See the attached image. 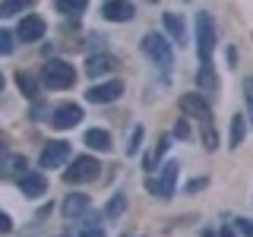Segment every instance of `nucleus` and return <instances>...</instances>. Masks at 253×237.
Returning a JSON list of instances; mask_svg holds the SVG:
<instances>
[{"label":"nucleus","instance_id":"obj_27","mask_svg":"<svg viewBox=\"0 0 253 237\" xmlns=\"http://www.w3.org/2000/svg\"><path fill=\"white\" fill-rule=\"evenodd\" d=\"M139 142H142V126H136V130H133L130 142H126V155H136V152H139Z\"/></svg>","mask_w":253,"mask_h":237},{"label":"nucleus","instance_id":"obj_6","mask_svg":"<svg viewBox=\"0 0 253 237\" xmlns=\"http://www.w3.org/2000/svg\"><path fill=\"white\" fill-rule=\"evenodd\" d=\"M44 32H47L44 19H42V16H35V13H29V16H22V19H19L16 38L26 41V44H32V41H38V38H44Z\"/></svg>","mask_w":253,"mask_h":237},{"label":"nucleus","instance_id":"obj_21","mask_svg":"<svg viewBox=\"0 0 253 237\" xmlns=\"http://www.w3.org/2000/svg\"><path fill=\"white\" fill-rule=\"evenodd\" d=\"M124 209H126V193H114L111 202L105 205V218H121Z\"/></svg>","mask_w":253,"mask_h":237},{"label":"nucleus","instance_id":"obj_1","mask_svg":"<svg viewBox=\"0 0 253 237\" xmlns=\"http://www.w3.org/2000/svg\"><path fill=\"white\" fill-rule=\"evenodd\" d=\"M142 54H146L149 60H155L158 67H162V73H168V70H171V57H174V44L165 35L149 32V35L142 38Z\"/></svg>","mask_w":253,"mask_h":237},{"label":"nucleus","instance_id":"obj_34","mask_svg":"<svg viewBox=\"0 0 253 237\" xmlns=\"http://www.w3.org/2000/svg\"><path fill=\"white\" fill-rule=\"evenodd\" d=\"M218 237H237V234H234V228H228V225H225V228H221V234H218Z\"/></svg>","mask_w":253,"mask_h":237},{"label":"nucleus","instance_id":"obj_20","mask_svg":"<svg viewBox=\"0 0 253 237\" xmlns=\"http://www.w3.org/2000/svg\"><path fill=\"white\" fill-rule=\"evenodd\" d=\"M203 123V146L209 149V152H215L218 149V133H215V120L212 117H206V120H200Z\"/></svg>","mask_w":253,"mask_h":237},{"label":"nucleus","instance_id":"obj_3","mask_svg":"<svg viewBox=\"0 0 253 237\" xmlns=\"http://www.w3.org/2000/svg\"><path fill=\"white\" fill-rule=\"evenodd\" d=\"M196 51H200V63H212V51H215V26H212L209 13L196 16Z\"/></svg>","mask_w":253,"mask_h":237},{"label":"nucleus","instance_id":"obj_31","mask_svg":"<svg viewBox=\"0 0 253 237\" xmlns=\"http://www.w3.org/2000/svg\"><path fill=\"white\" fill-rule=\"evenodd\" d=\"M13 231V218L6 212H0V234H10Z\"/></svg>","mask_w":253,"mask_h":237},{"label":"nucleus","instance_id":"obj_13","mask_svg":"<svg viewBox=\"0 0 253 237\" xmlns=\"http://www.w3.org/2000/svg\"><path fill=\"white\" fill-rule=\"evenodd\" d=\"M117 67H121V63H117V57H111V54H92V57L85 60V73H89L92 79L114 73Z\"/></svg>","mask_w":253,"mask_h":237},{"label":"nucleus","instance_id":"obj_7","mask_svg":"<svg viewBox=\"0 0 253 237\" xmlns=\"http://www.w3.org/2000/svg\"><path fill=\"white\" fill-rule=\"evenodd\" d=\"M177 174H180V164H177V161H168V164L162 168V174H158V180H155V190H152L158 199H171V196H174Z\"/></svg>","mask_w":253,"mask_h":237},{"label":"nucleus","instance_id":"obj_16","mask_svg":"<svg viewBox=\"0 0 253 237\" xmlns=\"http://www.w3.org/2000/svg\"><path fill=\"white\" fill-rule=\"evenodd\" d=\"M162 19H165V29H168L171 41H177V47H180V44L187 41V26H184V19H180L177 13H165Z\"/></svg>","mask_w":253,"mask_h":237},{"label":"nucleus","instance_id":"obj_26","mask_svg":"<svg viewBox=\"0 0 253 237\" xmlns=\"http://www.w3.org/2000/svg\"><path fill=\"white\" fill-rule=\"evenodd\" d=\"M16 41V35H13V32H6V29H0V57H10V54H13V44Z\"/></svg>","mask_w":253,"mask_h":237},{"label":"nucleus","instance_id":"obj_36","mask_svg":"<svg viewBox=\"0 0 253 237\" xmlns=\"http://www.w3.org/2000/svg\"><path fill=\"white\" fill-rule=\"evenodd\" d=\"M3 85H6V82H3V73H0V92H3Z\"/></svg>","mask_w":253,"mask_h":237},{"label":"nucleus","instance_id":"obj_2","mask_svg":"<svg viewBox=\"0 0 253 237\" xmlns=\"http://www.w3.org/2000/svg\"><path fill=\"white\" fill-rule=\"evenodd\" d=\"M42 79H44L47 89H70L76 82V70L67 60H47L42 70Z\"/></svg>","mask_w":253,"mask_h":237},{"label":"nucleus","instance_id":"obj_30","mask_svg":"<svg viewBox=\"0 0 253 237\" xmlns=\"http://www.w3.org/2000/svg\"><path fill=\"white\" fill-rule=\"evenodd\" d=\"M174 136H177V139H190V126L184 120H177V123H174Z\"/></svg>","mask_w":253,"mask_h":237},{"label":"nucleus","instance_id":"obj_19","mask_svg":"<svg viewBox=\"0 0 253 237\" xmlns=\"http://www.w3.org/2000/svg\"><path fill=\"white\" fill-rule=\"evenodd\" d=\"M16 85H19V92L26 95V98H35V95H38V82H35V76L26 73V70H19V73H16Z\"/></svg>","mask_w":253,"mask_h":237},{"label":"nucleus","instance_id":"obj_12","mask_svg":"<svg viewBox=\"0 0 253 237\" xmlns=\"http://www.w3.org/2000/svg\"><path fill=\"white\" fill-rule=\"evenodd\" d=\"M133 13L136 10L126 0H108V3H101V19H108V22H130Z\"/></svg>","mask_w":253,"mask_h":237},{"label":"nucleus","instance_id":"obj_8","mask_svg":"<svg viewBox=\"0 0 253 237\" xmlns=\"http://www.w3.org/2000/svg\"><path fill=\"white\" fill-rule=\"evenodd\" d=\"M121 95H124V82H117V79H111V82L92 85V89L85 92V98H89L92 105H111V101H117Z\"/></svg>","mask_w":253,"mask_h":237},{"label":"nucleus","instance_id":"obj_4","mask_svg":"<svg viewBox=\"0 0 253 237\" xmlns=\"http://www.w3.org/2000/svg\"><path fill=\"white\" fill-rule=\"evenodd\" d=\"M98 171H101V164L95 161L92 155H79L73 164H70V171H63V180L67 184H89V180L98 177Z\"/></svg>","mask_w":253,"mask_h":237},{"label":"nucleus","instance_id":"obj_35","mask_svg":"<svg viewBox=\"0 0 253 237\" xmlns=\"http://www.w3.org/2000/svg\"><path fill=\"white\" fill-rule=\"evenodd\" d=\"M203 237H218V234H215V231H206V234H203Z\"/></svg>","mask_w":253,"mask_h":237},{"label":"nucleus","instance_id":"obj_25","mask_svg":"<svg viewBox=\"0 0 253 237\" xmlns=\"http://www.w3.org/2000/svg\"><path fill=\"white\" fill-rule=\"evenodd\" d=\"M26 0H10V3H0V19H6V16H16V13H26Z\"/></svg>","mask_w":253,"mask_h":237},{"label":"nucleus","instance_id":"obj_11","mask_svg":"<svg viewBox=\"0 0 253 237\" xmlns=\"http://www.w3.org/2000/svg\"><path fill=\"white\" fill-rule=\"evenodd\" d=\"M19 190H22V196H26V199H38V196H44V190H47L44 174L42 171H26L19 177Z\"/></svg>","mask_w":253,"mask_h":237},{"label":"nucleus","instance_id":"obj_5","mask_svg":"<svg viewBox=\"0 0 253 237\" xmlns=\"http://www.w3.org/2000/svg\"><path fill=\"white\" fill-rule=\"evenodd\" d=\"M67 158H70V142L54 139V142H47V146L42 149V158H38V164L47 171V168H60V164H67Z\"/></svg>","mask_w":253,"mask_h":237},{"label":"nucleus","instance_id":"obj_17","mask_svg":"<svg viewBox=\"0 0 253 237\" xmlns=\"http://www.w3.org/2000/svg\"><path fill=\"white\" fill-rule=\"evenodd\" d=\"M196 82H200L203 89V98L206 95H215L218 92V79H215V70H212V63H203L200 73H196Z\"/></svg>","mask_w":253,"mask_h":237},{"label":"nucleus","instance_id":"obj_15","mask_svg":"<svg viewBox=\"0 0 253 237\" xmlns=\"http://www.w3.org/2000/svg\"><path fill=\"white\" fill-rule=\"evenodd\" d=\"M83 142L92 149V152H108V149H111V133L101 130V126H95V130H85Z\"/></svg>","mask_w":253,"mask_h":237},{"label":"nucleus","instance_id":"obj_23","mask_svg":"<svg viewBox=\"0 0 253 237\" xmlns=\"http://www.w3.org/2000/svg\"><path fill=\"white\" fill-rule=\"evenodd\" d=\"M168 149H171V136H162V139H158V146H155V152L146 155V171H152L155 164H158V158L168 152Z\"/></svg>","mask_w":253,"mask_h":237},{"label":"nucleus","instance_id":"obj_33","mask_svg":"<svg viewBox=\"0 0 253 237\" xmlns=\"http://www.w3.org/2000/svg\"><path fill=\"white\" fill-rule=\"evenodd\" d=\"M79 237H105V231H101V228H95V231H83Z\"/></svg>","mask_w":253,"mask_h":237},{"label":"nucleus","instance_id":"obj_29","mask_svg":"<svg viewBox=\"0 0 253 237\" xmlns=\"http://www.w3.org/2000/svg\"><path fill=\"white\" fill-rule=\"evenodd\" d=\"M234 231H241L244 237H253V221H247V218H234Z\"/></svg>","mask_w":253,"mask_h":237},{"label":"nucleus","instance_id":"obj_14","mask_svg":"<svg viewBox=\"0 0 253 237\" xmlns=\"http://www.w3.org/2000/svg\"><path fill=\"white\" fill-rule=\"evenodd\" d=\"M89 209V196L85 193H70L67 199H63V205H60V212H63V218L67 221H79V215Z\"/></svg>","mask_w":253,"mask_h":237},{"label":"nucleus","instance_id":"obj_9","mask_svg":"<svg viewBox=\"0 0 253 237\" xmlns=\"http://www.w3.org/2000/svg\"><path fill=\"white\" fill-rule=\"evenodd\" d=\"M79 120H83V108L79 105H60V108H54V114H51L54 130H73Z\"/></svg>","mask_w":253,"mask_h":237},{"label":"nucleus","instance_id":"obj_32","mask_svg":"<svg viewBox=\"0 0 253 237\" xmlns=\"http://www.w3.org/2000/svg\"><path fill=\"white\" fill-rule=\"evenodd\" d=\"M206 184H209L206 177H196V180H190V184H187V193H196V190H203Z\"/></svg>","mask_w":253,"mask_h":237},{"label":"nucleus","instance_id":"obj_18","mask_svg":"<svg viewBox=\"0 0 253 237\" xmlns=\"http://www.w3.org/2000/svg\"><path fill=\"white\" fill-rule=\"evenodd\" d=\"M29 171V161H26V155H6L3 158V164H0V174L3 177H16V174H26Z\"/></svg>","mask_w":253,"mask_h":237},{"label":"nucleus","instance_id":"obj_28","mask_svg":"<svg viewBox=\"0 0 253 237\" xmlns=\"http://www.w3.org/2000/svg\"><path fill=\"white\" fill-rule=\"evenodd\" d=\"M244 95H247V111H250V120H253V76L244 79Z\"/></svg>","mask_w":253,"mask_h":237},{"label":"nucleus","instance_id":"obj_24","mask_svg":"<svg viewBox=\"0 0 253 237\" xmlns=\"http://www.w3.org/2000/svg\"><path fill=\"white\" fill-rule=\"evenodd\" d=\"M57 10H60L63 16H79V13L85 10V0H60Z\"/></svg>","mask_w":253,"mask_h":237},{"label":"nucleus","instance_id":"obj_22","mask_svg":"<svg viewBox=\"0 0 253 237\" xmlns=\"http://www.w3.org/2000/svg\"><path fill=\"white\" fill-rule=\"evenodd\" d=\"M244 126H247V123H244V114H234L231 117V136H228V146H231V149H237L244 142Z\"/></svg>","mask_w":253,"mask_h":237},{"label":"nucleus","instance_id":"obj_10","mask_svg":"<svg viewBox=\"0 0 253 237\" xmlns=\"http://www.w3.org/2000/svg\"><path fill=\"white\" fill-rule=\"evenodd\" d=\"M180 111H184V114H190V117H200V120L212 117L209 98H203L200 92H187V95H180Z\"/></svg>","mask_w":253,"mask_h":237}]
</instances>
